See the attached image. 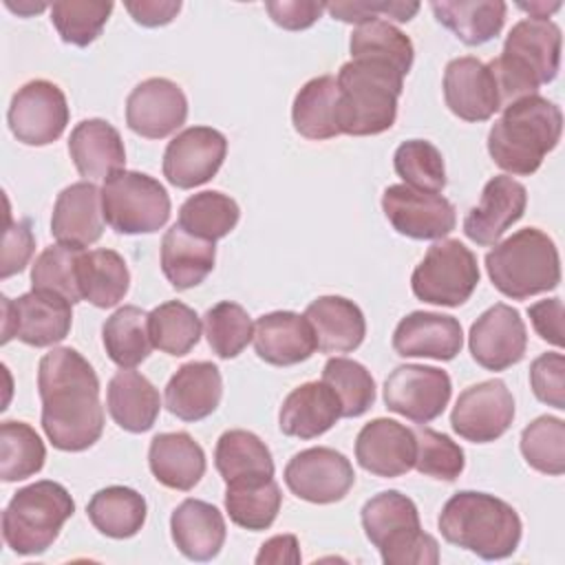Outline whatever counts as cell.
I'll use <instances>...</instances> for the list:
<instances>
[{"label": "cell", "mask_w": 565, "mask_h": 565, "mask_svg": "<svg viewBox=\"0 0 565 565\" xmlns=\"http://www.w3.org/2000/svg\"><path fill=\"white\" fill-rule=\"evenodd\" d=\"M68 154L86 181L108 179L126 166V148L119 130L97 117L84 119L71 130Z\"/></svg>", "instance_id": "28"}, {"label": "cell", "mask_w": 565, "mask_h": 565, "mask_svg": "<svg viewBox=\"0 0 565 565\" xmlns=\"http://www.w3.org/2000/svg\"><path fill=\"white\" fill-rule=\"evenodd\" d=\"M486 271L492 285L512 300L556 289L561 258L554 241L539 227H525L492 245L486 254Z\"/></svg>", "instance_id": "6"}, {"label": "cell", "mask_w": 565, "mask_h": 565, "mask_svg": "<svg viewBox=\"0 0 565 565\" xmlns=\"http://www.w3.org/2000/svg\"><path fill=\"white\" fill-rule=\"evenodd\" d=\"M430 9L437 22L463 44L481 46L501 33L508 4L501 0H435Z\"/></svg>", "instance_id": "34"}, {"label": "cell", "mask_w": 565, "mask_h": 565, "mask_svg": "<svg viewBox=\"0 0 565 565\" xmlns=\"http://www.w3.org/2000/svg\"><path fill=\"white\" fill-rule=\"evenodd\" d=\"M84 249L71 245H51L46 247L31 267L33 289H44L64 296L71 305L82 300L77 285V263Z\"/></svg>", "instance_id": "50"}, {"label": "cell", "mask_w": 565, "mask_h": 565, "mask_svg": "<svg viewBox=\"0 0 565 565\" xmlns=\"http://www.w3.org/2000/svg\"><path fill=\"white\" fill-rule=\"evenodd\" d=\"M563 115L561 108L536 95L521 97L503 108V115L488 132V152L492 161L514 174H534L545 154L561 141Z\"/></svg>", "instance_id": "2"}, {"label": "cell", "mask_w": 565, "mask_h": 565, "mask_svg": "<svg viewBox=\"0 0 565 565\" xmlns=\"http://www.w3.org/2000/svg\"><path fill=\"white\" fill-rule=\"evenodd\" d=\"M7 121L20 143L49 146L66 130V95L49 79H31L11 97Z\"/></svg>", "instance_id": "12"}, {"label": "cell", "mask_w": 565, "mask_h": 565, "mask_svg": "<svg viewBox=\"0 0 565 565\" xmlns=\"http://www.w3.org/2000/svg\"><path fill=\"white\" fill-rule=\"evenodd\" d=\"M146 499L128 486L102 488L86 505V514L95 530L110 539L135 536L146 523Z\"/></svg>", "instance_id": "36"}, {"label": "cell", "mask_w": 565, "mask_h": 565, "mask_svg": "<svg viewBox=\"0 0 565 565\" xmlns=\"http://www.w3.org/2000/svg\"><path fill=\"white\" fill-rule=\"evenodd\" d=\"M417 452H415V470L419 475L441 479V481H455L466 466L463 448L452 441L446 433L419 426L413 428Z\"/></svg>", "instance_id": "51"}, {"label": "cell", "mask_w": 565, "mask_h": 565, "mask_svg": "<svg viewBox=\"0 0 565 565\" xmlns=\"http://www.w3.org/2000/svg\"><path fill=\"white\" fill-rule=\"evenodd\" d=\"M170 532L177 550L190 561H212L225 543V519L207 501L185 499L170 516Z\"/></svg>", "instance_id": "30"}, {"label": "cell", "mask_w": 565, "mask_h": 565, "mask_svg": "<svg viewBox=\"0 0 565 565\" xmlns=\"http://www.w3.org/2000/svg\"><path fill=\"white\" fill-rule=\"evenodd\" d=\"M521 455L530 468L558 477L565 472V422L541 415L521 433Z\"/></svg>", "instance_id": "46"}, {"label": "cell", "mask_w": 565, "mask_h": 565, "mask_svg": "<svg viewBox=\"0 0 565 565\" xmlns=\"http://www.w3.org/2000/svg\"><path fill=\"white\" fill-rule=\"evenodd\" d=\"M265 9L269 18L287 29V31H302L309 29L324 11V2L316 0H267Z\"/></svg>", "instance_id": "55"}, {"label": "cell", "mask_w": 565, "mask_h": 565, "mask_svg": "<svg viewBox=\"0 0 565 565\" xmlns=\"http://www.w3.org/2000/svg\"><path fill=\"white\" fill-rule=\"evenodd\" d=\"M102 212L117 234H152L170 218V196L154 177L119 170L102 185Z\"/></svg>", "instance_id": "9"}, {"label": "cell", "mask_w": 565, "mask_h": 565, "mask_svg": "<svg viewBox=\"0 0 565 565\" xmlns=\"http://www.w3.org/2000/svg\"><path fill=\"white\" fill-rule=\"evenodd\" d=\"M4 4H7L11 11H15L18 15H31V13H40V11L46 9L44 2H38V4H33V2H18V4H13L11 0H7Z\"/></svg>", "instance_id": "60"}, {"label": "cell", "mask_w": 565, "mask_h": 565, "mask_svg": "<svg viewBox=\"0 0 565 565\" xmlns=\"http://www.w3.org/2000/svg\"><path fill=\"white\" fill-rule=\"evenodd\" d=\"M254 349L274 366H294L318 349L309 320L294 311H271L254 322Z\"/></svg>", "instance_id": "25"}, {"label": "cell", "mask_w": 565, "mask_h": 565, "mask_svg": "<svg viewBox=\"0 0 565 565\" xmlns=\"http://www.w3.org/2000/svg\"><path fill=\"white\" fill-rule=\"evenodd\" d=\"M166 408L183 419L199 422L212 415L223 397V377L216 364L199 360L174 371L166 384Z\"/></svg>", "instance_id": "26"}, {"label": "cell", "mask_w": 565, "mask_h": 565, "mask_svg": "<svg viewBox=\"0 0 565 565\" xmlns=\"http://www.w3.org/2000/svg\"><path fill=\"white\" fill-rule=\"evenodd\" d=\"M444 99L450 113L463 121H488L503 108L490 66L472 55L455 57L446 64Z\"/></svg>", "instance_id": "20"}, {"label": "cell", "mask_w": 565, "mask_h": 565, "mask_svg": "<svg viewBox=\"0 0 565 565\" xmlns=\"http://www.w3.org/2000/svg\"><path fill=\"white\" fill-rule=\"evenodd\" d=\"M238 218L241 207L232 196L218 190H205L183 201V205L179 207L177 223L185 232L216 243L236 227Z\"/></svg>", "instance_id": "42"}, {"label": "cell", "mask_w": 565, "mask_h": 565, "mask_svg": "<svg viewBox=\"0 0 565 565\" xmlns=\"http://www.w3.org/2000/svg\"><path fill=\"white\" fill-rule=\"evenodd\" d=\"M530 386L539 402L565 408V358L563 353H541L530 364Z\"/></svg>", "instance_id": "53"}, {"label": "cell", "mask_w": 565, "mask_h": 565, "mask_svg": "<svg viewBox=\"0 0 565 565\" xmlns=\"http://www.w3.org/2000/svg\"><path fill=\"white\" fill-rule=\"evenodd\" d=\"M305 318L309 320L318 351L322 353H351L366 335L362 309L344 296L316 298L307 305Z\"/></svg>", "instance_id": "29"}, {"label": "cell", "mask_w": 565, "mask_h": 565, "mask_svg": "<svg viewBox=\"0 0 565 565\" xmlns=\"http://www.w3.org/2000/svg\"><path fill=\"white\" fill-rule=\"evenodd\" d=\"M227 154V139L210 126H190L168 141L163 152V177L179 190L207 183Z\"/></svg>", "instance_id": "17"}, {"label": "cell", "mask_w": 565, "mask_h": 565, "mask_svg": "<svg viewBox=\"0 0 565 565\" xmlns=\"http://www.w3.org/2000/svg\"><path fill=\"white\" fill-rule=\"evenodd\" d=\"M338 82L333 75L309 79L294 97L291 121L298 135L322 141L340 135L338 121Z\"/></svg>", "instance_id": "38"}, {"label": "cell", "mask_w": 565, "mask_h": 565, "mask_svg": "<svg viewBox=\"0 0 565 565\" xmlns=\"http://www.w3.org/2000/svg\"><path fill=\"white\" fill-rule=\"evenodd\" d=\"M2 344L11 338L29 347L62 342L73 324L71 302L53 291L31 289L15 300L2 296Z\"/></svg>", "instance_id": "11"}, {"label": "cell", "mask_w": 565, "mask_h": 565, "mask_svg": "<svg viewBox=\"0 0 565 565\" xmlns=\"http://www.w3.org/2000/svg\"><path fill=\"white\" fill-rule=\"evenodd\" d=\"M527 205V190L508 174L492 177L481 192L475 207L463 218V234L481 245L492 247L499 238L523 216Z\"/></svg>", "instance_id": "21"}, {"label": "cell", "mask_w": 565, "mask_h": 565, "mask_svg": "<svg viewBox=\"0 0 565 565\" xmlns=\"http://www.w3.org/2000/svg\"><path fill=\"white\" fill-rule=\"evenodd\" d=\"M349 51H351V60L380 62L395 68L404 77L408 75L415 57L411 38L386 20H373V22L360 24L351 33Z\"/></svg>", "instance_id": "41"}, {"label": "cell", "mask_w": 565, "mask_h": 565, "mask_svg": "<svg viewBox=\"0 0 565 565\" xmlns=\"http://www.w3.org/2000/svg\"><path fill=\"white\" fill-rule=\"evenodd\" d=\"M342 417L340 399L329 384L305 382L296 386L278 411V426L282 435L298 439H313L324 435Z\"/></svg>", "instance_id": "27"}, {"label": "cell", "mask_w": 565, "mask_h": 565, "mask_svg": "<svg viewBox=\"0 0 565 565\" xmlns=\"http://www.w3.org/2000/svg\"><path fill=\"white\" fill-rule=\"evenodd\" d=\"M46 448L40 435L24 422L0 424V477L2 481H22L42 470Z\"/></svg>", "instance_id": "44"}, {"label": "cell", "mask_w": 565, "mask_h": 565, "mask_svg": "<svg viewBox=\"0 0 565 565\" xmlns=\"http://www.w3.org/2000/svg\"><path fill=\"white\" fill-rule=\"evenodd\" d=\"M106 408L119 428L128 433H146L159 417L161 397L146 375L132 369H121L108 382Z\"/></svg>", "instance_id": "32"}, {"label": "cell", "mask_w": 565, "mask_h": 565, "mask_svg": "<svg viewBox=\"0 0 565 565\" xmlns=\"http://www.w3.org/2000/svg\"><path fill=\"white\" fill-rule=\"evenodd\" d=\"M102 342L106 355L119 369H135L141 364L152 347L148 333V313L137 305L119 307L102 327Z\"/></svg>", "instance_id": "40"}, {"label": "cell", "mask_w": 565, "mask_h": 565, "mask_svg": "<svg viewBox=\"0 0 565 565\" xmlns=\"http://www.w3.org/2000/svg\"><path fill=\"white\" fill-rule=\"evenodd\" d=\"M468 347L472 360L488 371H505L519 364L527 349V331L521 313L505 302L492 305L472 322Z\"/></svg>", "instance_id": "18"}, {"label": "cell", "mask_w": 565, "mask_h": 565, "mask_svg": "<svg viewBox=\"0 0 565 565\" xmlns=\"http://www.w3.org/2000/svg\"><path fill=\"white\" fill-rule=\"evenodd\" d=\"M148 333L154 349L181 358L199 344L201 320L185 302L168 300L148 313Z\"/></svg>", "instance_id": "43"}, {"label": "cell", "mask_w": 565, "mask_h": 565, "mask_svg": "<svg viewBox=\"0 0 565 565\" xmlns=\"http://www.w3.org/2000/svg\"><path fill=\"white\" fill-rule=\"evenodd\" d=\"M148 466L161 486L188 492L205 475V452L183 430L159 433L150 441Z\"/></svg>", "instance_id": "31"}, {"label": "cell", "mask_w": 565, "mask_h": 565, "mask_svg": "<svg viewBox=\"0 0 565 565\" xmlns=\"http://www.w3.org/2000/svg\"><path fill=\"white\" fill-rule=\"evenodd\" d=\"M519 9H523L525 13H530L532 20H547L554 11L561 9V2H519Z\"/></svg>", "instance_id": "59"}, {"label": "cell", "mask_w": 565, "mask_h": 565, "mask_svg": "<svg viewBox=\"0 0 565 565\" xmlns=\"http://www.w3.org/2000/svg\"><path fill=\"white\" fill-rule=\"evenodd\" d=\"M51 234L57 243L71 247H88L104 234L102 190L90 181L66 185L53 205Z\"/></svg>", "instance_id": "24"}, {"label": "cell", "mask_w": 565, "mask_h": 565, "mask_svg": "<svg viewBox=\"0 0 565 565\" xmlns=\"http://www.w3.org/2000/svg\"><path fill=\"white\" fill-rule=\"evenodd\" d=\"M393 168L404 185L439 194L446 188V166L437 146L426 139H408L397 146Z\"/></svg>", "instance_id": "47"}, {"label": "cell", "mask_w": 565, "mask_h": 565, "mask_svg": "<svg viewBox=\"0 0 565 565\" xmlns=\"http://www.w3.org/2000/svg\"><path fill=\"white\" fill-rule=\"evenodd\" d=\"M450 395V375L437 366L402 364L384 382L386 408L415 424L437 419L446 411Z\"/></svg>", "instance_id": "13"}, {"label": "cell", "mask_w": 565, "mask_h": 565, "mask_svg": "<svg viewBox=\"0 0 565 565\" xmlns=\"http://www.w3.org/2000/svg\"><path fill=\"white\" fill-rule=\"evenodd\" d=\"M382 210L397 234L415 241H439L457 225L455 205L446 196L422 192L404 183L384 190Z\"/></svg>", "instance_id": "15"}, {"label": "cell", "mask_w": 565, "mask_h": 565, "mask_svg": "<svg viewBox=\"0 0 565 565\" xmlns=\"http://www.w3.org/2000/svg\"><path fill=\"white\" fill-rule=\"evenodd\" d=\"M203 329L212 353L223 360L236 358L254 340V322L249 313L232 300L210 307L203 316Z\"/></svg>", "instance_id": "48"}, {"label": "cell", "mask_w": 565, "mask_h": 565, "mask_svg": "<svg viewBox=\"0 0 565 565\" xmlns=\"http://www.w3.org/2000/svg\"><path fill=\"white\" fill-rule=\"evenodd\" d=\"M338 82V130L340 135L369 137L388 130L397 117V102L404 88V75L395 68L351 60L340 66Z\"/></svg>", "instance_id": "5"}, {"label": "cell", "mask_w": 565, "mask_h": 565, "mask_svg": "<svg viewBox=\"0 0 565 565\" xmlns=\"http://www.w3.org/2000/svg\"><path fill=\"white\" fill-rule=\"evenodd\" d=\"M324 11L333 20L351 22V24H366L373 20H395L408 22L419 11V2H402V0H380V2H329Z\"/></svg>", "instance_id": "52"}, {"label": "cell", "mask_w": 565, "mask_h": 565, "mask_svg": "<svg viewBox=\"0 0 565 565\" xmlns=\"http://www.w3.org/2000/svg\"><path fill=\"white\" fill-rule=\"evenodd\" d=\"M322 382L340 399L342 417H360L375 402V380L371 371L349 358H329L322 369Z\"/></svg>", "instance_id": "45"}, {"label": "cell", "mask_w": 565, "mask_h": 565, "mask_svg": "<svg viewBox=\"0 0 565 565\" xmlns=\"http://www.w3.org/2000/svg\"><path fill=\"white\" fill-rule=\"evenodd\" d=\"M463 347V331L457 318L435 311H413L393 331V349L402 358H430L448 362Z\"/></svg>", "instance_id": "23"}, {"label": "cell", "mask_w": 565, "mask_h": 565, "mask_svg": "<svg viewBox=\"0 0 565 565\" xmlns=\"http://www.w3.org/2000/svg\"><path fill=\"white\" fill-rule=\"evenodd\" d=\"M366 539L380 550L386 565H437L439 545L422 530L413 499L397 490H384L362 505Z\"/></svg>", "instance_id": "7"}, {"label": "cell", "mask_w": 565, "mask_h": 565, "mask_svg": "<svg viewBox=\"0 0 565 565\" xmlns=\"http://www.w3.org/2000/svg\"><path fill=\"white\" fill-rule=\"evenodd\" d=\"M415 435L413 428L386 417H377L362 426L355 437V459L358 463L384 479L402 477L415 466Z\"/></svg>", "instance_id": "22"}, {"label": "cell", "mask_w": 565, "mask_h": 565, "mask_svg": "<svg viewBox=\"0 0 565 565\" xmlns=\"http://www.w3.org/2000/svg\"><path fill=\"white\" fill-rule=\"evenodd\" d=\"M441 536L457 547L477 554L483 561L508 558L521 543V519L503 499L461 490L452 494L437 519Z\"/></svg>", "instance_id": "3"}, {"label": "cell", "mask_w": 565, "mask_h": 565, "mask_svg": "<svg viewBox=\"0 0 565 565\" xmlns=\"http://www.w3.org/2000/svg\"><path fill=\"white\" fill-rule=\"evenodd\" d=\"M300 547H298V539L294 534H278L271 536L269 541H265L260 545V552L256 554V563H289V565H298L300 563Z\"/></svg>", "instance_id": "58"}, {"label": "cell", "mask_w": 565, "mask_h": 565, "mask_svg": "<svg viewBox=\"0 0 565 565\" xmlns=\"http://www.w3.org/2000/svg\"><path fill=\"white\" fill-rule=\"evenodd\" d=\"M216 245L174 223L161 241V271L179 291L201 285L214 269Z\"/></svg>", "instance_id": "33"}, {"label": "cell", "mask_w": 565, "mask_h": 565, "mask_svg": "<svg viewBox=\"0 0 565 565\" xmlns=\"http://www.w3.org/2000/svg\"><path fill=\"white\" fill-rule=\"evenodd\" d=\"M188 117V97L179 84L166 77L139 82L126 99V124L146 139H163L177 132Z\"/></svg>", "instance_id": "19"}, {"label": "cell", "mask_w": 565, "mask_h": 565, "mask_svg": "<svg viewBox=\"0 0 565 565\" xmlns=\"http://www.w3.org/2000/svg\"><path fill=\"white\" fill-rule=\"evenodd\" d=\"M77 285L82 300H88L99 309H108L128 294L130 271L124 256L115 249H90L79 256Z\"/></svg>", "instance_id": "35"}, {"label": "cell", "mask_w": 565, "mask_h": 565, "mask_svg": "<svg viewBox=\"0 0 565 565\" xmlns=\"http://www.w3.org/2000/svg\"><path fill=\"white\" fill-rule=\"evenodd\" d=\"M214 466L225 483L274 477V459L267 444L243 428L225 430L214 448Z\"/></svg>", "instance_id": "37"}, {"label": "cell", "mask_w": 565, "mask_h": 565, "mask_svg": "<svg viewBox=\"0 0 565 565\" xmlns=\"http://www.w3.org/2000/svg\"><path fill=\"white\" fill-rule=\"evenodd\" d=\"M285 483L302 501L327 505L342 501L355 483L351 461L327 446L296 452L285 466Z\"/></svg>", "instance_id": "14"}, {"label": "cell", "mask_w": 565, "mask_h": 565, "mask_svg": "<svg viewBox=\"0 0 565 565\" xmlns=\"http://www.w3.org/2000/svg\"><path fill=\"white\" fill-rule=\"evenodd\" d=\"M35 238L31 232V221H11L7 216V232H4V247H2V269L0 278H9L18 271H22L33 256Z\"/></svg>", "instance_id": "54"}, {"label": "cell", "mask_w": 565, "mask_h": 565, "mask_svg": "<svg viewBox=\"0 0 565 565\" xmlns=\"http://www.w3.org/2000/svg\"><path fill=\"white\" fill-rule=\"evenodd\" d=\"M124 7L137 24L150 26V29L170 24L181 11L179 0H137V2H124Z\"/></svg>", "instance_id": "57"}, {"label": "cell", "mask_w": 565, "mask_h": 565, "mask_svg": "<svg viewBox=\"0 0 565 565\" xmlns=\"http://www.w3.org/2000/svg\"><path fill=\"white\" fill-rule=\"evenodd\" d=\"M42 430L64 452L90 448L104 433L99 380L88 360L71 347H57L38 364Z\"/></svg>", "instance_id": "1"}, {"label": "cell", "mask_w": 565, "mask_h": 565, "mask_svg": "<svg viewBox=\"0 0 565 565\" xmlns=\"http://www.w3.org/2000/svg\"><path fill=\"white\" fill-rule=\"evenodd\" d=\"M282 494L274 477L225 483V510L238 527L260 532L271 527L280 512Z\"/></svg>", "instance_id": "39"}, {"label": "cell", "mask_w": 565, "mask_h": 565, "mask_svg": "<svg viewBox=\"0 0 565 565\" xmlns=\"http://www.w3.org/2000/svg\"><path fill=\"white\" fill-rule=\"evenodd\" d=\"M514 419V397L505 382L486 380L463 388L450 413L452 430L472 444H490L508 433Z\"/></svg>", "instance_id": "16"}, {"label": "cell", "mask_w": 565, "mask_h": 565, "mask_svg": "<svg viewBox=\"0 0 565 565\" xmlns=\"http://www.w3.org/2000/svg\"><path fill=\"white\" fill-rule=\"evenodd\" d=\"M113 2L104 0H60L51 4V22L62 42L88 46L102 33Z\"/></svg>", "instance_id": "49"}, {"label": "cell", "mask_w": 565, "mask_h": 565, "mask_svg": "<svg viewBox=\"0 0 565 565\" xmlns=\"http://www.w3.org/2000/svg\"><path fill=\"white\" fill-rule=\"evenodd\" d=\"M477 256L457 238H439L413 269L411 289L428 305L459 307L479 285Z\"/></svg>", "instance_id": "10"}, {"label": "cell", "mask_w": 565, "mask_h": 565, "mask_svg": "<svg viewBox=\"0 0 565 565\" xmlns=\"http://www.w3.org/2000/svg\"><path fill=\"white\" fill-rule=\"evenodd\" d=\"M73 512L75 501L62 483L42 479L24 486L2 512L4 543L20 556H38L53 545Z\"/></svg>", "instance_id": "8"}, {"label": "cell", "mask_w": 565, "mask_h": 565, "mask_svg": "<svg viewBox=\"0 0 565 565\" xmlns=\"http://www.w3.org/2000/svg\"><path fill=\"white\" fill-rule=\"evenodd\" d=\"M527 316L532 320L534 331L550 344L554 347H563L565 338H563V302L561 298H547V300H539L534 305H530Z\"/></svg>", "instance_id": "56"}, {"label": "cell", "mask_w": 565, "mask_h": 565, "mask_svg": "<svg viewBox=\"0 0 565 565\" xmlns=\"http://www.w3.org/2000/svg\"><path fill=\"white\" fill-rule=\"evenodd\" d=\"M501 106L536 95L541 84L554 82L561 68V29L552 20H519L505 42L499 57L488 62Z\"/></svg>", "instance_id": "4"}]
</instances>
